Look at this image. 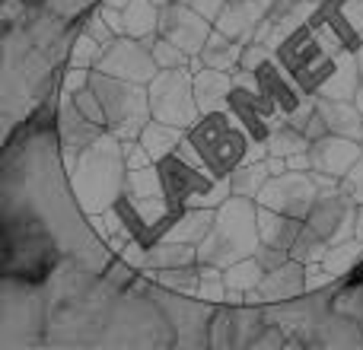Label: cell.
<instances>
[{"label": "cell", "mask_w": 363, "mask_h": 350, "mask_svg": "<svg viewBox=\"0 0 363 350\" xmlns=\"http://www.w3.org/2000/svg\"><path fill=\"white\" fill-rule=\"evenodd\" d=\"M70 175V188L77 194V204L86 217L108 210L118 204L128 181V159H125V140L115 131H102L86 150L77 157Z\"/></svg>", "instance_id": "1"}, {"label": "cell", "mask_w": 363, "mask_h": 350, "mask_svg": "<svg viewBox=\"0 0 363 350\" xmlns=\"http://www.w3.org/2000/svg\"><path fill=\"white\" fill-rule=\"evenodd\" d=\"M258 249H262L258 201L245 198V194H230V198L217 207L211 232H207L204 242L198 245V261L226 268V264L239 261V258L258 255Z\"/></svg>", "instance_id": "2"}, {"label": "cell", "mask_w": 363, "mask_h": 350, "mask_svg": "<svg viewBox=\"0 0 363 350\" xmlns=\"http://www.w3.org/2000/svg\"><path fill=\"white\" fill-rule=\"evenodd\" d=\"M191 147L198 150V159L213 179H230L242 163H249L255 137L242 128V121L230 108L201 112V118L185 131Z\"/></svg>", "instance_id": "3"}, {"label": "cell", "mask_w": 363, "mask_h": 350, "mask_svg": "<svg viewBox=\"0 0 363 350\" xmlns=\"http://www.w3.org/2000/svg\"><path fill=\"white\" fill-rule=\"evenodd\" d=\"M45 325H48V303H45L42 283L4 274V290H0V347L4 350L42 347Z\"/></svg>", "instance_id": "4"}, {"label": "cell", "mask_w": 363, "mask_h": 350, "mask_svg": "<svg viewBox=\"0 0 363 350\" xmlns=\"http://www.w3.org/2000/svg\"><path fill=\"white\" fill-rule=\"evenodd\" d=\"M89 86H93L96 96L102 99V108H106V115H108V131H115L121 140L140 137V131L147 128V121L153 118L150 89H147V83L121 80V77L93 70Z\"/></svg>", "instance_id": "5"}, {"label": "cell", "mask_w": 363, "mask_h": 350, "mask_svg": "<svg viewBox=\"0 0 363 350\" xmlns=\"http://www.w3.org/2000/svg\"><path fill=\"white\" fill-rule=\"evenodd\" d=\"M274 57L296 77L306 93H319L328 80H332L335 67H338V57H332L325 48H322L319 35H315L313 26H303V29L290 32L281 45H277Z\"/></svg>", "instance_id": "6"}, {"label": "cell", "mask_w": 363, "mask_h": 350, "mask_svg": "<svg viewBox=\"0 0 363 350\" xmlns=\"http://www.w3.org/2000/svg\"><path fill=\"white\" fill-rule=\"evenodd\" d=\"M147 89H150V108L157 121H166V125H176L188 131L201 118V106L198 96H194V70L188 67L160 70L147 83Z\"/></svg>", "instance_id": "7"}, {"label": "cell", "mask_w": 363, "mask_h": 350, "mask_svg": "<svg viewBox=\"0 0 363 350\" xmlns=\"http://www.w3.org/2000/svg\"><path fill=\"white\" fill-rule=\"evenodd\" d=\"M322 188L325 185H322V179L313 169H287L281 175H271L255 201L287 213V217H306Z\"/></svg>", "instance_id": "8"}, {"label": "cell", "mask_w": 363, "mask_h": 350, "mask_svg": "<svg viewBox=\"0 0 363 350\" xmlns=\"http://www.w3.org/2000/svg\"><path fill=\"white\" fill-rule=\"evenodd\" d=\"M93 70H102V74L121 77V80H134V83H150L153 77L160 74V64L153 57L150 45L144 38L134 35H118L106 45L99 64Z\"/></svg>", "instance_id": "9"}, {"label": "cell", "mask_w": 363, "mask_h": 350, "mask_svg": "<svg viewBox=\"0 0 363 350\" xmlns=\"http://www.w3.org/2000/svg\"><path fill=\"white\" fill-rule=\"evenodd\" d=\"M213 19H207L204 13H198L191 4L172 0L160 10V35H166L169 42H176L182 51H188L191 57H198L207 48L213 35Z\"/></svg>", "instance_id": "10"}, {"label": "cell", "mask_w": 363, "mask_h": 350, "mask_svg": "<svg viewBox=\"0 0 363 350\" xmlns=\"http://www.w3.org/2000/svg\"><path fill=\"white\" fill-rule=\"evenodd\" d=\"M309 264L296 261V258H287V261L274 264V268L264 271L258 290L249 296V303H262V306H274V303H287L294 296H303L309 290L306 281Z\"/></svg>", "instance_id": "11"}, {"label": "cell", "mask_w": 363, "mask_h": 350, "mask_svg": "<svg viewBox=\"0 0 363 350\" xmlns=\"http://www.w3.org/2000/svg\"><path fill=\"white\" fill-rule=\"evenodd\" d=\"M360 157H363V140L345 137V134H325V137L313 140V147H309L313 172L332 175L338 181H345V175L354 169V163Z\"/></svg>", "instance_id": "12"}, {"label": "cell", "mask_w": 363, "mask_h": 350, "mask_svg": "<svg viewBox=\"0 0 363 350\" xmlns=\"http://www.w3.org/2000/svg\"><path fill=\"white\" fill-rule=\"evenodd\" d=\"M264 19H268V6L262 0H226L223 13L213 19V29L230 42H252Z\"/></svg>", "instance_id": "13"}, {"label": "cell", "mask_w": 363, "mask_h": 350, "mask_svg": "<svg viewBox=\"0 0 363 350\" xmlns=\"http://www.w3.org/2000/svg\"><path fill=\"white\" fill-rule=\"evenodd\" d=\"M255 83L262 86V93H268L271 99H274V106L281 108L284 115H290L294 108H300L303 102H306V89L296 83V77L290 74L287 67H284L277 57H271V61H264L262 67L255 70Z\"/></svg>", "instance_id": "14"}, {"label": "cell", "mask_w": 363, "mask_h": 350, "mask_svg": "<svg viewBox=\"0 0 363 350\" xmlns=\"http://www.w3.org/2000/svg\"><path fill=\"white\" fill-rule=\"evenodd\" d=\"M233 83H236V77H233L230 70H217V67L198 64V67H194V96H198L201 112L226 108L230 93H233Z\"/></svg>", "instance_id": "15"}, {"label": "cell", "mask_w": 363, "mask_h": 350, "mask_svg": "<svg viewBox=\"0 0 363 350\" xmlns=\"http://www.w3.org/2000/svg\"><path fill=\"white\" fill-rule=\"evenodd\" d=\"M213 217H217V210H213V207H182V210H176L172 223L166 226L163 239L185 242V245H201V242H204V236L211 232Z\"/></svg>", "instance_id": "16"}, {"label": "cell", "mask_w": 363, "mask_h": 350, "mask_svg": "<svg viewBox=\"0 0 363 350\" xmlns=\"http://www.w3.org/2000/svg\"><path fill=\"white\" fill-rule=\"evenodd\" d=\"M264 261L258 255H249V258H239V261L226 264L223 268V281H226V290H230V300L226 303H245L252 293L258 290L264 277Z\"/></svg>", "instance_id": "17"}, {"label": "cell", "mask_w": 363, "mask_h": 350, "mask_svg": "<svg viewBox=\"0 0 363 350\" xmlns=\"http://www.w3.org/2000/svg\"><path fill=\"white\" fill-rule=\"evenodd\" d=\"M319 112L325 118L328 134H345V137L363 140V112L354 99H325V96H319Z\"/></svg>", "instance_id": "18"}, {"label": "cell", "mask_w": 363, "mask_h": 350, "mask_svg": "<svg viewBox=\"0 0 363 350\" xmlns=\"http://www.w3.org/2000/svg\"><path fill=\"white\" fill-rule=\"evenodd\" d=\"M360 261H363V242L357 236H347V239H341V242L328 245V252L322 255L319 264L335 283H345Z\"/></svg>", "instance_id": "19"}, {"label": "cell", "mask_w": 363, "mask_h": 350, "mask_svg": "<svg viewBox=\"0 0 363 350\" xmlns=\"http://www.w3.org/2000/svg\"><path fill=\"white\" fill-rule=\"evenodd\" d=\"M198 264V245L172 242V239H157L147 245V268L144 271H166V268H185Z\"/></svg>", "instance_id": "20"}, {"label": "cell", "mask_w": 363, "mask_h": 350, "mask_svg": "<svg viewBox=\"0 0 363 350\" xmlns=\"http://www.w3.org/2000/svg\"><path fill=\"white\" fill-rule=\"evenodd\" d=\"M160 10L153 0H131L121 10V35H134V38H150L160 32Z\"/></svg>", "instance_id": "21"}, {"label": "cell", "mask_w": 363, "mask_h": 350, "mask_svg": "<svg viewBox=\"0 0 363 350\" xmlns=\"http://www.w3.org/2000/svg\"><path fill=\"white\" fill-rule=\"evenodd\" d=\"M182 137H185V128H176V125H166V121L150 118V121H147V128L140 131L138 140L147 147V153L153 157V163H160L163 157L176 153V147L182 144Z\"/></svg>", "instance_id": "22"}, {"label": "cell", "mask_w": 363, "mask_h": 350, "mask_svg": "<svg viewBox=\"0 0 363 350\" xmlns=\"http://www.w3.org/2000/svg\"><path fill=\"white\" fill-rule=\"evenodd\" d=\"M271 175H274V172H271V163H268V157H264V159H249V163H242L226 181H230L233 194L258 198V191L264 188V181H268Z\"/></svg>", "instance_id": "23"}, {"label": "cell", "mask_w": 363, "mask_h": 350, "mask_svg": "<svg viewBox=\"0 0 363 350\" xmlns=\"http://www.w3.org/2000/svg\"><path fill=\"white\" fill-rule=\"evenodd\" d=\"M102 51H106V42H99V38L89 35V32L80 26L74 45H70L67 64H77V67H96V64H99V57H102Z\"/></svg>", "instance_id": "24"}, {"label": "cell", "mask_w": 363, "mask_h": 350, "mask_svg": "<svg viewBox=\"0 0 363 350\" xmlns=\"http://www.w3.org/2000/svg\"><path fill=\"white\" fill-rule=\"evenodd\" d=\"M96 4H99V0H48L51 10L61 13V16L70 19V23H74V19H83L86 10H93Z\"/></svg>", "instance_id": "25"}, {"label": "cell", "mask_w": 363, "mask_h": 350, "mask_svg": "<svg viewBox=\"0 0 363 350\" xmlns=\"http://www.w3.org/2000/svg\"><path fill=\"white\" fill-rule=\"evenodd\" d=\"M341 185H345V191L354 198V204H363V157L354 163V169L345 175Z\"/></svg>", "instance_id": "26"}, {"label": "cell", "mask_w": 363, "mask_h": 350, "mask_svg": "<svg viewBox=\"0 0 363 350\" xmlns=\"http://www.w3.org/2000/svg\"><path fill=\"white\" fill-rule=\"evenodd\" d=\"M188 4H191L194 10H198V13H204L207 19H217L220 13H223L226 0H188Z\"/></svg>", "instance_id": "27"}, {"label": "cell", "mask_w": 363, "mask_h": 350, "mask_svg": "<svg viewBox=\"0 0 363 350\" xmlns=\"http://www.w3.org/2000/svg\"><path fill=\"white\" fill-rule=\"evenodd\" d=\"M354 236L363 242V204H357V217H354Z\"/></svg>", "instance_id": "28"}, {"label": "cell", "mask_w": 363, "mask_h": 350, "mask_svg": "<svg viewBox=\"0 0 363 350\" xmlns=\"http://www.w3.org/2000/svg\"><path fill=\"white\" fill-rule=\"evenodd\" d=\"M354 61H357V70H360V80H363V42L357 45V51H354Z\"/></svg>", "instance_id": "29"}]
</instances>
